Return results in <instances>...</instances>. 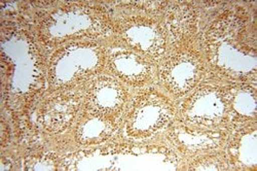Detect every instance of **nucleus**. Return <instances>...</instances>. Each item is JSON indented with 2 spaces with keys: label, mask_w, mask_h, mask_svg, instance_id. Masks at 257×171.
Listing matches in <instances>:
<instances>
[{
  "label": "nucleus",
  "mask_w": 257,
  "mask_h": 171,
  "mask_svg": "<svg viewBox=\"0 0 257 171\" xmlns=\"http://www.w3.org/2000/svg\"><path fill=\"white\" fill-rule=\"evenodd\" d=\"M112 29L103 12L84 5H71L55 10L42 20L39 34L47 44L58 46L73 40L96 39Z\"/></svg>",
  "instance_id": "obj_1"
},
{
  "label": "nucleus",
  "mask_w": 257,
  "mask_h": 171,
  "mask_svg": "<svg viewBox=\"0 0 257 171\" xmlns=\"http://www.w3.org/2000/svg\"><path fill=\"white\" fill-rule=\"evenodd\" d=\"M245 25L237 17H224L213 24L207 33V46L210 61L224 74L237 78L234 60L240 78H246L255 72V50L244 42Z\"/></svg>",
  "instance_id": "obj_2"
},
{
  "label": "nucleus",
  "mask_w": 257,
  "mask_h": 171,
  "mask_svg": "<svg viewBox=\"0 0 257 171\" xmlns=\"http://www.w3.org/2000/svg\"><path fill=\"white\" fill-rule=\"evenodd\" d=\"M106 50L91 41L69 42L50 60L49 84L53 91L70 90L87 82L105 67Z\"/></svg>",
  "instance_id": "obj_3"
},
{
  "label": "nucleus",
  "mask_w": 257,
  "mask_h": 171,
  "mask_svg": "<svg viewBox=\"0 0 257 171\" xmlns=\"http://www.w3.org/2000/svg\"><path fill=\"white\" fill-rule=\"evenodd\" d=\"M175 108L167 96L147 90L139 93L132 100L124 119V133L135 140L147 139L172 122Z\"/></svg>",
  "instance_id": "obj_4"
},
{
  "label": "nucleus",
  "mask_w": 257,
  "mask_h": 171,
  "mask_svg": "<svg viewBox=\"0 0 257 171\" xmlns=\"http://www.w3.org/2000/svg\"><path fill=\"white\" fill-rule=\"evenodd\" d=\"M180 117L186 125L218 130L229 120L228 88L203 83L182 103Z\"/></svg>",
  "instance_id": "obj_5"
},
{
  "label": "nucleus",
  "mask_w": 257,
  "mask_h": 171,
  "mask_svg": "<svg viewBox=\"0 0 257 171\" xmlns=\"http://www.w3.org/2000/svg\"><path fill=\"white\" fill-rule=\"evenodd\" d=\"M205 70L202 55L188 46H180L165 59L160 79L169 93L182 97L198 87Z\"/></svg>",
  "instance_id": "obj_6"
},
{
  "label": "nucleus",
  "mask_w": 257,
  "mask_h": 171,
  "mask_svg": "<svg viewBox=\"0 0 257 171\" xmlns=\"http://www.w3.org/2000/svg\"><path fill=\"white\" fill-rule=\"evenodd\" d=\"M113 29L124 47L152 62L161 60L167 52L168 34L164 25L154 19L138 16L121 19Z\"/></svg>",
  "instance_id": "obj_7"
},
{
  "label": "nucleus",
  "mask_w": 257,
  "mask_h": 171,
  "mask_svg": "<svg viewBox=\"0 0 257 171\" xmlns=\"http://www.w3.org/2000/svg\"><path fill=\"white\" fill-rule=\"evenodd\" d=\"M85 111L111 118H120L127 101V90L114 76L96 75L82 91Z\"/></svg>",
  "instance_id": "obj_8"
},
{
  "label": "nucleus",
  "mask_w": 257,
  "mask_h": 171,
  "mask_svg": "<svg viewBox=\"0 0 257 171\" xmlns=\"http://www.w3.org/2000/svg\"><path fill=\"white\" fill-rule=\"evenodd\" d=\"M82 95L69 90L58 91L42 102L38 121L44 129L53 134H59L70 128L81 109Z\"/></svg>",
  "instance_id": "obj_9"
},
{
  "label": "nucleus",
  "mask_w": 257,
  "mask_h": 171,
  "mask_svg": "<svg viewBox=\"0 0 257 171\" xmlns=\"http://www.w3.org/2000/svg\"><path fill=\"white\" fill-rule=\"evenodd\" d=\"M105 66L114 77L134 87L148 83L156 73L154 62L124 46L106 51Z\"/></svg>",
  "instance_id": "obj_10"
},
{
  "label": "nucleus",
  "mask_w": 257,
  "mask_h": 171,
  "mask_svg": "<svg viewBox=\"0 0 257 171\" xmlns=\"http://www.w3.org/2000/svg\"><path fill=\"white\" fill-rule=\"evenodd\" d=\"M169 137L183 153L196 154L219 147L225 139V133L219 129L212 130L190 125H181L172 129Z\"/></svg>",
  "instance_id": "obj_11"
},
{
  "label": "nucleus",
  "mask_w": 257,
  "mask_h": 171,
  "mask_svg": "<svg viewBox=\"0 0 257 171\" xmlns=\"http://www.w3.org/2000/svg\"><path fill=\"white\" fill-rule=\"evenodd\" d=\"M119 126V118L106 117L85 111L77 120L74 138L78 144L94 145L112 137Z\"/></svg>",
  "instance_id": "obj_12"
},
{
  "label": "nucleus",
  "mask_w": 257,
  "mask_h": 171,
  "mask_svg": "<svg viewBox=\"0 0 257 171\" xmlns=\"http://www.w3.org/2000/svg\"><path fill=\"white\" fill-rule=\"evenodd\" d=\"M197 14L188 4H175L171 6L165 15L164 28L168 37L176 42L188 40L197 30Z\"/></svg>",
  "instance_id": "obj_13"
},
{
  "label": "nucleus",
  "mask_w": 257,
  "mask_h": 171,
  "mask_svg": "<svg viewBox=\"0 0 257 171\" xmlns=\"http://www.w3.org/2000/svg\"><path fill=\"white\" fill-rule=\"evenodd\" d=\"M229 120L247 121L255 118V90L248 86L228 88Z\"/></svg>",
  "instance_id": "obj_14"
},
{
  "label": "nucleus",
  "mask_w": 257,
  "mask_h": 171,
  "mask_svg": "<svg viewBox=\"0 0 257 171\" xmlns=\"http://www.w3.org/2000/svg\"><path fill=\"white\" fill-rule=\"evenodd\" d=\"M227 162L225 158L219 156H209L204 159H199L190 164L191 170H222L226 169Z\"/></svg>",
  "instance_id": "obj_15"
}]
</instances>
